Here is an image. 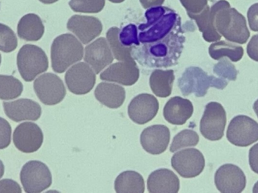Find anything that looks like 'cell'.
Wrapping results in <instances>:
<instances>
[{"label": "cell", "mask_w": 258, "mask_h": 193, "mask_svg": "<svg viewBox=\"0 0 258 193\" xmlns=\"http://www.w3.org/2000/svg\"><path fill=\"white\" fill-rule=\"evenodd\" d=\"M146 22L138 27L140 45L147 47L159 44L185 41L181 18L175 11L163 6L147 9Z\"/></svg>", "instance_id": "obj_1"}, {"label": "cell", "mask_w": 258, "mask_h": 193, "mask_svg": "<svg viewBox=\"0 0 258 193\" xmlns=\"http://www.w3.org/2000/svg\"><path fill=\"white\" fill-rule=\"evenodd\" d=\"M215 13V27L217 31L230 42L246 43L250 32L245 17L226 0H219L212 6Z\"/></svg>", "instance_id": "obj_2"}, {"label": "cell", "mask_w": 258, "mask_h": 193, "mask_svg": "<svg viewBox=\"0 0 258 193\" xmlns=\"http://www.w3.org/2000/svg\"><path fill=\"white\" fill-rule=\"evenodd\" d=\"M84 48L80 40L70 33L60 35L53 41L51 48V67L57 74H63L69 67L83 59Z\"/></svg>", "instance_id": "obj_3"}, {"label": "cell", "mask_w": 258, "mask_h": 193, "mask_svg": "<svg viewBox=\"0 0 258 193\" xmlns=\"http://www.w3.org/2000/svg\"><path fill=\"white\" fill-rule=\"evenodd\" d=\"M227 84L228 83L224 79L209 76L201 68L197 67L186 69L178 80L179 88L184 96L194 94L198 97H204L209 88L224 89Z\"/></svg>", "instance_id": "obj_4"}, {"label": "cell", "mask_w": 258, "mask_h": 193, "mask_svg": "<svg viewBox=\"0 0 258 193\" xmlns=\"http://www.w3.org/2000/svg\"><path fill=\"white\" fill-rule=\"evenodd\" d=\"M17 65L23 80L32 82L48 69V59L42 48L27 44L20 49Z\"/></svg>", "instance_id": "obj_5"}, {"label": "cell", "mask_w": 258, "mask_h": 193, "mask_svg": "<svg viewBox=\"0 0 258 193\" xmlns=\"http://www.w3.org/2000/svg\"><path fill=\"white\" fill-rule=\"evenodd\" d=\"M24 191L39 193L51 186L52 177L46 165L39 161H30L23 166L20 174Z\"/></svg>", "instance_id": "obj_6"}, {"label": "cell", "mask_w": 258, "mask_h": 193, "mask_svg": "<svg viewBox=\"0 0 258 193\" xmlns=\"http://www.w3.org/2000/svg\"><path fill=\"white\" fill-rule=\"evenodd\" d=\"M227 114L221 103L210 102L206 105L200 121V132L209 141H219L224 136Z\"/></svg>", "instance_id": "obj_7"}, {"label": "cell", "mask_w": 258, "mask_h": 193, "mask_svg": "<svg viewBox=\"0 0 258 193\" xmlns=\"http://www.w3.org/2000/svg\"><path fill=\"white\" fill-rule=\"evenodd\" d=\"M227 138L237 147L251 145L258 141V123L246 115H237L229 124Z\"/></svg>", "instance_id": "obj_8"}, {"label": "cell", "mask_w": 258, "mask_h": 193, "mask_svg": "<svg viewBox=\"0 0 258 193\" xmlns=\"http://www.w3.org/2000/svg\"><path fill=\"white\" fill-rule=\"evenodd\" d=\"M33 88L40 101L48 106L60 103L66 96L63 81L55 74H45L38 77Z\"/></svg>", "instance_id": "obj_9"}, {"label": "cell", "mask_w": 258, "mask_h": 193, "mask_svg": "<svg viewBox=\"0 0 258 193\" xmlns=\"http://www.w3.org/2000/svg\"><path fill=\"white\" fill-rule=\"evenodd\" d=\"M206 161L203 153L197 149L177 152L171 159L172 168L184 178H194L204 170Z\"/></svg>", "instance_id": "obj_10"}, {"label": "cell", "mask_w": 258, "mask_h": 193, "mask_svg": "<svg viewBox=\"0 0 258 193\" xmlns=\"http://www.w3.org/2000/svg\"><path fill=\"white\" fill-rule=\"evenodd\" d=\"M65 82L70 92L82 95L89 93L96 83V76L88 63L80 62L68 70Z\"/></svg>", "instance_id": "obj_11"}, {"label": "cell", "mask_w": 258, "mask_h": 193, "mask_svg": "<svg viewBox=\"0 0 258 193\" xmlns=\"http://www.w3.org/2000/svg\"><path fill=\"white\" fill-rule=\"evenodd\" d=\"M217 189L223 193H240L245 189L246 177L243 171L232 164L222 165L215 173Z\"/></svg>", "instance_id": "obj_12"}, {"label": "cell", "mask_w": 258, "mask_h": 193, "mask_svg": "<svg viewBox=\"0 0 258 193\" xmlns=\"http://www.w3.org/2000/svg\"><path fill=\"white\" fill-rule=\"evenodd\" d=\"M13 142L16 148L23 153H35L42 147L43 133L35 123L24 122L15 128Z\"/></svg>", "instance_id": "obj_13"}, {"label": "cell", "mask_w": 258, "mask_h": 193, "mask_svg": "<svg viewBox=\"0 0 258 193\" xmlns=\"http://www.w3.org/2000/svg\"><path fill=\"white\" fill-rule=\"evenodd\" d=\"M67 27L84 45H87L99 36L103 30L102 23L98 18L79 15L70 18Z\"/></svg>", "instance_id": "obj_14"}, {"label": "cell", "mask_w": 258, "mask_h": 193, "mask_svg": "<svg viewBox=\"0 0 258 193\" xmlns=\"http://www.w3.org/2000/svg\"><path fill=\"white\" fill-rule=\"evenodd\" d=\"M140 71L135 59L117 62L110 65L100 76L103 81L113 82L123 86H131L138 82Z\"/></svg>", "instance_id": "obj_15"}, {"label": "cell", "mask_w": 258, "mask_h": 193, "mask_svg": "<svg viewBox=\"0 0 258 193\" xmlns=\"http://www.w3.org/2000/svg\"><path fill=\"white\" fill-rule=\"evenodd\" d=\"M113 59L111 48L105 38H98L85 48L84 60L96 74L111 65Z\"/></svg>", "instance_id": "obj_16"}, {"label": "cell", "mask_w": 258, "mask_h": 193, "mask_svg": "<svg viewBox=\"0 0 258 193\" xmlns=\"http://www.w3.org/2000/svg\"><path fill=\"white\" fill-rule=\"evenodd\" d=\"M159 101L150 94H141L131 101L128 116L134 122L144 124L156 117L159 111Z\"/></svg>", "instance_id": "obj_17"}, {"label": "cell", "mask_w": 258, "mask_h": 193, "mask_svg": "<svg viewBox=\"0 0 258 193\" xmlns=\"http://www.w3.org/2000/svg\"><path fill=\"white\" fill-rule=\"evenodd\" d=\"M169 142V128L163 124L150 126L141 133V146L150 154H162L166 150Z\"/></svg>", "instance_id": "obj_18"}, {"label": "cell", "mask_w": 258, "mask_h": 193, "mask_svg": "<svg viewBox=\"0 0 258 193\" xmlns=\"http://www.w3.org/2000/svg\"><path fill=\"white\" fill-rule=\"evenodd\" d=\"M6 115L12 121H36L42 115L39 103L30 99H19L12 102H3Z\"/></svg>", "instance_id": "obj_19"}, {"label": "cell", "mask_w": 258, "mask_h": 193, "mask_svg": "<svg viewBox=\"0 0 258 193\" xmlns=\"http://www.w3.org/2000/svg\"><path fill=\"white\" fill-rule=\"evenodd\" d=\"M194 113V106L190 100L180 97L170 99L164 106L163 115L170 124L182 125Z\"/></svg>", "instance_id": "obj_20"}, {"label": "cell", "mask_w": 258, "mask_h": 193, "mask_svg": "<svg viewBox=\"0 0 258 193\" xmlns=\"http://www.w3.org/2000/svg\"><path fill=\"white\" fill-rule=\"evenodd\" d=\"M147 189L150 193H177L180 189V181L173 171L162 168L149 176Z\"/></svg>", "instance_id": "obj_21"}, {"label": "cell", "mask_w": 258, "mask_h": 193, "mask_svg": "<svg viewBox=\"0 0 258 193\" xmlns=\"http://www.w3.org/2000/svg\"><path fill=\"white\" fill-rule=\"evenodd\" d=\"M95 95L100 103L111 109L120 107L125 100V89L113 83H100L95 89Z\"/></svg>", "instance_id": "obj_22"}, {"label": "cell", "mask_w": 258, "mask_h": 193, "mask_svg": "<svg viewBox=\"0 0 258 193\" xmlns=\"http://www.w3.org/2000/svg\"><path fill=\"white\" fill-rule=\"evenodd\" d=\"M187 15L191 19L196 21L206 42H218L221 39V35L217 31L215 27L214 10L209 5L200 13H187Z\"/></svg>", "instance_id": "obj_23"}, {"label": "cell", "mask_w": 258, "mask_h": 193, "mask_svg": "<svg viewBox=\"0 0 258 193\" xmlns=\"http://www.w3.org/2000/svg\"><path fill=\"white\" fill-rule=\"evenodd\" d=\"M45 33L41 18L36 14H27L21 18L18 24V35L21 39L30 42L39 40Z\"/></svg>", "instance_id": "obj_24"}, {"label": "cell", "mask_w": 258, "mask_h": 193, "mask_svg": "<svg viewBox=\"0 0 258 193\" xmlns=\"http://www.w3.org/2000/svg\"><path fill=\"white\" fill-rule=\"evenodd\" d=\"M174 81V74L172 70H156L150 76V89L156 96L165 98L170 96L172 92Z\"/></svg>", "instance_id": "obj_25"}, {"label": "cell", "mask_w": 258, "mask_h": 193, "mask_svg": "<svg viewBox=\"0 0 258 193\" xmlns=\"http://www.w3.org/2000/svg\"><path fill=\"white\" fill-rule=\"evenodd\" d=\"M114 186L118 193H144L145 189L142 176L132 171L121 173L115 180Z\"/></svg>", "instance_id": "obj_26"}, {"label": "cell", "mask_w": 258, "mask_h": 193, "mask_svg": "<svg viewBox=\"0 0 258 193\" xmlns=\"http://www.w3.org/2000/svg\"><path fill=\"white\" fill-rule=\"evenodd\" d=\"M209 54L214 60H219L224 57H229L232 61L237 62L243 57V48L240 45L221 41L212 44L209 47Z\"/></svg>", "instance_id": "obj_27"}, {"label": "cell", "mask_w": 258, "mask_h": 193, "mask_svg": "<svg viewBox=\"0 0 258 193\" xmlns=\"http://www.w3.org/2000/svg\"><path fill=\"white\" fill-rule=\"evenodd\" d=\"M119 31L120 29L116 27H111L107 31V40L111 48L112 53L116 60L121 61L134 59L132 55V48L124 46L119 41Z\"/></svg>", "instance_id": "obj_28"}, {"label": "cell", "mask_w": 258, "mask_h": 193, "mask_svg": "<svg viewBox=\"0 0 258 193\" xmlns=\"http://www.w3.org/2000/svg\"><path fill=\"white\" fill-rule=\"evenodd\" d=\"M24 87L18 79L12 76L0 75V99L13 100L21 96Z\"/></svg>", "instance_id": "obj_29"}, {"label": "cell", "mask_w": 258, "mask_h": 193, "mask_svg": "<svg viewBox=\"0 0 258 193\" xmlns=\"http://www.w3.org/2000/svg\"><path fill=\"white\" fill-rule=\"evenodd\" d=\"M200 141V137L197 132L192 130L182 131L177 134L174 139L172 144L170 147V151L171 153L178 151L180 149L186 148V147H195Z\"/></svg>", "instance_id": "obj_30"}, {"label": "cell", "mask_w": 258, "mask_h": 193, "mask_svg": "<svg viewBox=\"0 0 258 193\" xmlns=\"http://www.w3.org/2000/svg\"><path fill=\"white\" fill-rule=\"evenodd\" d=\"M70 7L75 12L96 14L105 6V0H71Z\"/></svg>", "instance_id": "obj_31"}, {"label": "cell", "mask_w": 258, "mask_h": 193, "mask_svg": "<svg viewBox=\"0 0 258 193\" xmlns=\"http://www.w3.org/2000/svg\"><path fill=\"white\" fill-rule=\"evenodd\" d=\"M18 47V38L15 32L6 26L0 24V51L10 53Z\"/></svg>", "instance_id": "obj_32"}, {"label": "cell", "mask_w": 258, "mask_h": 193, "mask_svg": "<svg viewBox=\"0 0 258 193\" xmlns=\"http://www.w3.org/2000/svg\"><path fill=\"white\" fill-rule=\"evenodd\" d=\"M119 39L122 45L128 48H133L134 47L140 45L138 39V29L134 24H128L120 30L119 33Z\"/></svg>", "instance_id": "obj_33"}, {"label": "cell", "mask_w": 258, "mask_h": 193, "mask_svg": "<svg viewBox=\"0 0 258 193\" xmlns=\"http://www.w3.org/2000/svg\"><path fill=\"white\" fill-rule=\"evenodd\" d=\"M214 73L221 79H227L230 81H235L238 74L234 65L225 58L215 65Z\"/></svg>", "instance_id": "obj_34"}, {"label": "cell", "mask_w": 258, "mask_h": 193, "mask_svg": "<svg viewBox=\"0 0 258 193\" xmlns=\"http://www.w3.org/2000/svg\"><path fill=\"white\" fill-rule=\"evenodd\" d=\"M12 127L10 124L0 117V150L7 148L11 144Z\"/></svg>", "instance_id": "obj_35"}, {"label": "cell", "mask_w": 258, "mask_h": 193, "mask_svg": "<svg viewBox=\"0 0 258 193\" xmlns=\"http://www.w3.org/2000/svg\"><path fill=\"white\" fill-rule=\"evenodd\" d=\"M187 13L199 14L208 6L209 0H180Z\"/></svg>", "instance_id": "obj_36"}, {"label": "cell", "mask_w": 258, "mask_h": 193, "mask_svg": "<svg viewBox=\"0 0 258 193\" xmlns=\"http://www.w3.org/2000/svg\"><path fill=\"white\" fill-rule=\"evenodd\" d=\"M22 192L19 184L15 180L10 179H4L0 181V192Z\"/></svg>", "instance_id": "obj_37"}, {"label": "cell", "mask_w": 258, "mask_h": 193, "mask_svg": "<svg viewBox=\"0 0 258 193\" xmlns=\"http://www.w3.org/2000/svg\"><path fill=\"white\" fill-rule=\"evenodd\" d=\"M248 20L251 30L258 32V3L252 5L248 9Z\"/></svg>", "instance_id": "obj_38"}, {"label": "cell", "mask_w": 258, "mask_h": 193, "mask_svg": "<svg viewBox=\"0 0 258 193\" xmlns=\"http://www.w3.org/2000/svg\"><path fill=\"white\" fill-rule=\"evenodd\" d=\"M247 53L250 58L258 62V34L254 35L248 42Z\"/></svg>", "instance_id": "obj_39"}, {"label": "cell", "mask_w": 258, "mask_h": 193, "mask_svg": "<svg viewBox=\"0 0 258 193\" xmlns=\"http://www.w3.org/2000/svg\"><path fill=\"white\" fill-rule=\"evenodd\" d=\"M249 164L251 170L258 174V144L250 149Z\"/></svg>", "instance_id": "obj_40"}, {"label": "cell", "mask_w": 258, "mask_h": 193, "mask_svg": "<svg viewBox=\"0 0 258 193\" xmlns=\"http://www.w3.org/2000/svg\"><path fill=\"white\" fill-rule=\"evenodd\" d=\"M141 6L145 9L160 6L165 3V0H140Z\"/></svg>", "instance_id": "obj_41"}, {"label": "cell", "mask_w": 258, "mask_h": 193, "mask_svg": "<svg viewBox=\"0 0 258 193\" xmlns=\"http://www.w3.org/2000/svg\"><path fill=\"white\" fill-rule=\"evenodd\" d=\"M5 172V167L4 165H3V162L0 160V178L3 177V176L4 175Z\"/></svg>", "instance_id": "obj_42"}, {"label": "cell", "mask_w": 258, "mask_h": 193, "mask_svg": "<svg viewBox=\"0 0 258 193\" xmlns=\"http://www.w3.org/2000/svg\"><path fill=\"white\" fill-rule=\"evenodd\" d=\"M41 3H44V4H53V3H56L58 0H39Z\"/></svg>", "instance_id": "obj_43"}, {"label": "cell", "mask_w": 258, "mask_h": 193, "mask_svg": "<svg viewBox=\"0 0 258 193\" xmlns=\"http://www.w3.org/2000/svg\"><path fill=\"white\" fill-rule=\"evenodd\" d=\"M254 110L258 118V100H256L255 103H254Z\"/></svg>", "instance_id": "obj_44"}, {"label": "cell", "mask_w": 258, "mask_h": 193, "mask_svg": "<svg viewBox=\"0 0 258 193\" xmlns=\"http://www.w3.org/2000/svg\"><path fill=\"white\" fill-rule=\"evenodd\" d=\"M253 192L258 193V181L254 185V188H253Z\"/></svg>", "instance_id": "obj_45"}, {"label": "cell", "mask_w": 258, "mask_h": 193, "mask_svg": "<svg viewBox=\"0 0 258 193\" xmlns=\"http://www.w3.org/2000/svg\"><path fill=\"white\" fill-rule=\"evenodd\" d=\"M109 1L113 3H123L125 0H109Z\"/></svg>", "instance_id": "obj_46"}, {"label": "cell", "mask_w": 258, "mask_h": 193, "mask_svg": "<svg viewBox=\"0 0 258 193\" xmlns=\"http://www.w3.org/2000/svg\"><path fill=\"white\" fill-rule=\"evenodd\" d=\"M1 62H2V56H1V54H0V65H1Z\"/></svg>", "instance_id": "obj_47"}]
</instances>
